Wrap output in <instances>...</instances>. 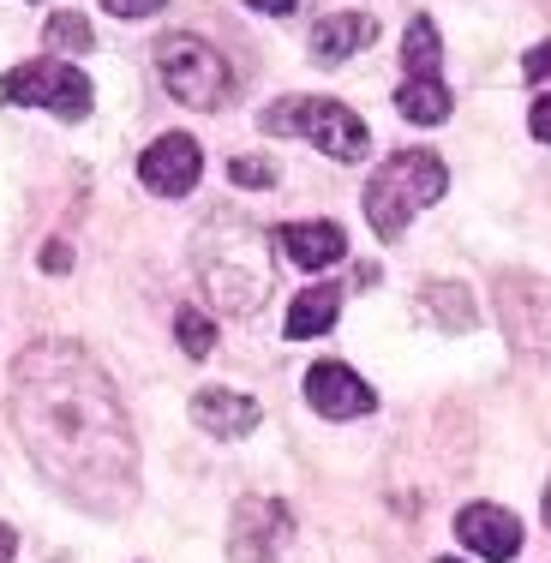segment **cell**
<instances>
[{"label":"cell","mask_w":551,"mask_h":563,"mask_svg":"<svg viewBox=\"0 0 551 563\" xmlns=\"http://www.w3.org/2000/svg\"><path fill=\"white\" fill-rule=\"evenodd\" d=\"M12 432L36 474L85 509H120L139 486L126 401L78 342H31L12 360Z\"/></svg>","instance_id":"obj_1"},{"label":"cell","mask_w":551,"mask_h":563,"mask_svg":"<svg viewBox=\"0 0 551 563\" xmlns=\"http://www.w3.org/2000/svg\"><path fill=\"white\" fill-rule=\"evenodd\" d=\"M192 264H198V282H205L210 306L228 318H246L271 300L276 258H271V240L246 217H210L205 234L192 240Z\"/></svg>","instance_id":"obj_2"},{"label":"cell","mask_w":551,"mask_h":563,"mask_svg":"<svg viewBox=\"0 0 551 563\" xmlns=\"http://www.w3.org/2000/svg\"><path fill=\"white\" fill-rule=\"evenodd\" d=\"M443 186H450V174H443V163L432 151H396L366 180V222H372V234L396 240L426 205H438Z\"/></svg>","instance_id":"obj_3"},{"label":"cell","mask_w":551,"mask_h":563,"mask_svg":"<svg viewBox=\"0 0 551 563\" xmlns=\"http://www.w3.org/2000/svg\"><path fill=\"white\" fill-rule=\"evenodd\" d=\"M258 126L276 132V139H306L330 163H360L372 151L366 120L348 109V102H330V97H282L258 114Z\"/></svg>","instance_id":"obj_4"},{"label":"cell","mask_w":551,"mask_h":563,"mask_svg":"<svg viewBox=\"0 0 551 563\" xmlns=\"http://www.w3.org/2000/svg\"><path fill=\"white\" fill-rule=\"evenodd\" d=\"M156 73H163V85H168L174 102L205 109V114L222 109L228 90H234L228 60L210 43H198V36H163V43H156Z\"/></svg>","instance_id":"obj_5"},{"label":"cell","mask_w":551,"mask_h":563,"mask_svg":"<svg viewBox=\"0 0 551 563\" xmlns=\"http://www.w3.org/2000/svg\"><path fill=\"white\" fill-rule=\"evenodd\" d=\"M0 102H12V109H55L60 120H85L90 78L66 60H24L0 78Z\"/></svg>","instance_id":"obj_6"},{"label":"cell","mask_w":551,"mask_h":563,"mask_svg":"<svg viewBox=\"0 0 551 563\" xmlns=\"http://www.w3.org/2000/svg\"><path fill=\"white\" fill-rule=\"evenodd\" d=\"M198 174H205V151H198L186 132H168V139H156L151 151L139 156V180H144V192H156V198H186L198 186Z\"/></svg>","instance_id":"obj_7"},{"label":"cell","mask_w":551,"mask_h":563,"mask_svg":"<svg viewBox=\"0 0 551 563\" xmlns=\"http://www.w3.org/2000/svg\"><path fill=\"white\" fill-rule=\"evenodd\" d=\"M294 540V516H288V504H276V498H246L234 509V528H228V545H234L240 558H252V563H271L282 545Z\"/></svg>","instance_id":"obj_8"},{"label":"cell","mask_w":551,"mask_h":563,"mask_svg":"<svg viewBox=\"0 0 551 563\" xmlns=\"http://www.w3.org/2000/svg\"><path fill=\"white\" fill-rule=\"evenodd\" d=\"M306 401H312L324 420H360V413L378 408L372 384L360 378L354 366H342V360H318V366L306 372Z\"/></svg>","instance_id":"obj_9"},{"label":"cell","mask_w":551,"mask_h":563,"mask_svg":"<svg viewBox=\"0 0 551 563\" xmlns=\"http://www.w3.org/2000/svg\"><path fill=\"white\" fill-rule=\"evenodd\" d=\"M455 533H462V545H474V558H492V563L521 552V521L497 504H467L455 516Z\"/></svg>","instance_id":"obj_10"},{"label":"cell","mask_w":551,"mask_h":563,"mask_svg":"<svg viewBox=\"0 0 551 563\" xmlns=\"http://www.w3.org/2000/svg\"><path fill=\"white\" fill-rule=\"evenodd\" d=\"M276 246L288 252L294 271H330V264L348 252V234L335 222H288L276 234Z\"/></svg>","instance_id":"obj_11"},{"label":"cell","mask_w":551,"mask_h":563,"mask_svg":"<svg viewBox=\"0 0 551 563\" xmlns=\"http://www.w3.org/2000/svg\"><path fill=\"white\" fill-rule=\"evenodd\" d=\"M192 420H198V432H210V438H246L252 426H258V401L234 396V390H198Z\"/></svg>","instance_id":"obj_12"},{"label":"cell","mask_w":551,"mask_h":563,"mask_svg":"<svg viewBox=\"0 0 551 563\" xmlns=\"http://www.w3.org/2000/svg\"><path fill=\"white\" fill-rule=\"evenodd\" d=\"M372 43H378V19H366V12H330L312 31V55L330 60V66L360 55V48H372Z\"/></svg>","instance_id":"obj_13"},{"label":"cell","mask_w":551,"mask_h":563,"mask_svg":"<svg viewBox=\"0 0 551 563\" xmlns=\"http://www.w3.org/2000/svg\"><path fill=\"white\" fill-rule=\"evenodd\" d=\"M335 312H342V288H335V282H318V288L294 294L288 318H282V336H294V342L324 336V330L335 324Z\"/></svg>","instance_id":"obj_14"},{"label":"cell","mask_w":551,"mask_h":563,"mask_svg":"<svg viewBox=\"0 0 551 563\" xmlns=\"http://www.w3.org/2000/svg\"><path fill=\"white\" fill-rule=\"evenodd\" d=\"M396 109L414 120V126H438L443 114H450V90H443V78H408V85L396 90Z\"/></svg>","instance_id":"obj_15"},{"label":"cell","mask_w":551,"mask_h":563,"mask_svg":"<svg viewBox=\"0 0 551 563\" xmlns=\"http://www.w3.org/2000/svg\"><path fill=\"white\" fill-rule=\"evenodd\" d=\"M438 60H443V36L432 19H414L408 36H401V66L408 78H438Z\"/></svg>","instance_id":"obj_16"},{"label":"cell","mask_w":551,"mask_h":563,"mask_svg":"<svg viewBox=\"0 0 551 563\" xmlns=\"http://www.w3.org/2000/svg\"><path fill=\"white\" fill-rule=\"evenodd\" d=\"M174 342H180L192 360H205L210 347H217V330H210L205 312H180V318H174Z\"/></svg>","instance_id":"obj_17"},{"label":"cell","mask_w":551,"mask_h":563,"mask_svg":"<svg viewBox=\"0 0 551 563\" xmlns=\"http://www.w3.org/2000/svg\"><path fill=\"white\" fill-rule=\"evenodd\" d=\"M48 43L66 48V55H85V48H90V24L78 19V12H55V19H48Z\"/></svg>","instance_id":"obj_18"},{"label":"cell","mask_w":551,"mask_h":563,"mask_svg":"<svg viewBox=\"0 0 551 563\" xmlns=\"http://www.w3.org/2000/svg\"><path fill=\"white\" fill-rule=\"evenodd\" d=\"M228 180L246 186V192H264V186H276V168L264 163V156H234V163H228Z\"/></svg>","instance_id":"obj_19"},{"label":"cell","mask_w":551,"mask_h":563,"mask_svg":"<svg viewBox=\"0 0 551 563\" xmlns=\"http://www.w3.org/2000/svg\"><path fill=\"white\" fill-rule=\"evenodd\" d=\"M102 7H109L114 19H151V12H163L168 0H102Z\"/></svg>","instance_id":"obj_20"},{"label":"cell","mask_w":551,"mask_h":563,"mask_svg":"<svg viewBox=\"0 0 551 563\" xmlns=\"http://www.w3.org/2000/svg\"><path fill=\"white\" fill-rule=\"evenodd\" d=\"M521 73H528V78H551V43L528 48V60H521Z\"/></svg>","instance_id":"obj_21"},{"label":"cell","mask_w":551,"mask_h":563,"mask_svg":"<svg viewBox=\"0 0 551 563\" xmlns=\"http://www.w3.org/2000/svg\"><path fill=\"white\" fill-rule=\"evenodd\" d=\"M528 126H533V139H540V144H551V97H540V102H533Z\"/></svg>","instance_id":"obj_22"},{"label":"cell","mask_w":551,"mask_h":563,"mask_svg":"<svg viewBox=\"0 0 551 563\" xmlns=\"http://www.w3.org/2000/svg\"><path fill=\"white\" fill-rule=\"evenodd\" d=\"M246 7H252V12H271V19H282V12H294L300 0H246Z\"/></svg>","instance_id":"obj_23"},{"label":"cell","mask_w":551,"mask_h":563,"mask_svg":"<svg viewBox=\"0 0 551 563\" xmlns=\"http://www.w3.org/2000/svg\"><path fill=\"white\" fill-rule=\"evenodd\" d=\"M43 264H48V271H66V264H73V252L55 240V246H43Z\"/></svg>","instance_id":"obj_24"},{"label":"cell","mask_w":551,"mask_h":563,"mask_svg":"<svg viewBox=\"0 0 551 563\" xmlns=\"http://www.w3.org/2000/svg\"><path fill=\"white\" fill-rule=\"evenodd\" d=\"M12 552H19V533H12L7 521H0V563H12Z\"/></svg>","instance_id":"obj_25"},{"label":"cell","mask_w":551,"mask_h":563,"mask_svg":"<svg viewBox=\"0 0 551 563\" xmlns=\"http://www.w3.org/2000/svg\"><path fill=\"white\" fill-rule=\"evenodd\" d=\"M546 521H551V486H546Z\"/></svg>","instance_id":"obj_26"},{"label":"cell","mask_w":551,"mask_h":563,"mask_svg":"<svg viewBox=\"0 0 551 563\" xmlns=\"http://www.w3.org/2000/svg\"><path fill=\"white\" fill-rule=\"evenodd\" d=\"M438 563H462V558H438Z\"/></svg>","instance_id":"obj_27"}]
</instances>
